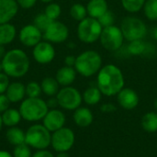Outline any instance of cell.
<instances>
[{"label":"cell","mask_w":157,"mask_h":157,"mask_svg":"<svg viewBox=\"0 0 157 157\" xmlns=\"http://www.w3.org/2000/svg\"><path fill=\"white\" fill-rule=\"evenodd\" d=\"M17 36L16 27L9 23L0 24V45L6 46L10 44Z\"/></svg>","instance_id":"cell-21"},{"label":"cell","mask_w":157,"mask_h":157,"mask_svg":"<svg viewBox=\"0 0 157 157\" xmlns=\"http://www.w3.org/2000/svg\"><path fill=\"white\" fill-rule=\"evenodd\" d=\"M42 93L40 84L31 81L26 85V97L27 98H40Z\"/></svg>","instance_id":"cell-33"},{"label":"cell","mask_w":157,"mask_h":157,"mask_svg":"<svg viewBox=\"0 0 157 157\" xmlns=\"http://www.w3.org/2000/svg\"><path fill=\"white\" fill-rule=\"evenodd\" d=\"M3 72L13 78L25 76L30 66V61L28 54L21 49L16 48L7 51L1 60Z\"/></svg>","instance_id":"cell-2"},{"label":"cell","mask_w":157,"mask_h":157,"mask_svg":"<svg viewBox=\"0 0 157 157\" xmlns=\"http://www.w3.org/2000/svg\"><path fill=\"white\" fill-rule=\"evenodd\" d=\"M18 6L21 7L22 9H30L32 8L38 0H16Z\"/></svg>","instance_id":"cell-38"},{"label":"cell","mask_w":157,"mask_h":157,"mask_svg":"<svg viewBox=\"0 0 157 157\" xmlns=\"http://www.w3.org/2000/svg\"><path fill=\"white\" fill-rule=\"evenodd\" d=\"M3 126H4V124H3V121H2V116H1V114H0V132L2 131Z\"/></svg>","instance_id":"cell-47"},{"label":"cell","mask_w":157,"mask_h":157,"mask_svg":"<svg viewBox=\"0 0 157 157\" xmlns=\"http://www.w3.org/2000/svg\"><path fill=\"white\" fill-rule=\"evenodd\" d=\"M44 14L52 20H57L62 14V7L57 3H49L44 9Z\"/></svg>","instance_id":"cell-31"},{"label":"cell","mask_w":157,"mask_h":157,"mask_svg":"<svg viewBox=\"0 0 157 157\" xmlns=\"http://www.w3.org/2000/svg\"><path fill=\"white\" fill-rule=\"evenodd\" d=\"M22 120L29 122H37L42 121L49 108L45 100L40 98H27L20 103L18 109Z\"/></svg>","instance_id":"cell-4"},{"label":"cell","mask_w":157,"mask_h":157,"mask_svg":"<svg viewBox=\"0 0 157 157\" xmlns=\"http://www.w3.org/2000/svg\"><path fill=\"white\" fill-rule=\"evenodd\" d=\"M10 101L6 94H0V114L5 112L10 107Z\"/></svg>","instance_id":"cell-37"},{"label":"cell","mask_w":157,"mask_h":157,"mask_svg":"<svg viewBox=\"0 0 157 157\" xmlns=\"http://www.w3.org/2000/svg\"><path fill=\"white\" fill-rule=\"evenodd\" d=\"M117 100L119 105L127 110L134 109L139 104V96L135 90L132 88L123 87L117 95Z\"/></svg>","instance_id":"cell-15"},{"label":"cell","mask_w":157,"mask_h":157,"mask_svg":"<svg viewBox=\"0 0 157 157\" xmlns=\"http://www.w3.org/2000/svg\"><path fill=\"white\" fill-rule=\"evenodd\" d=\"M143 9L149 20H157V0H146Z\"/></svg>","instance_id":"cell-30"},{"label":"cell","mask_w":157,"mask_h":157,"mask_svg":"<svg viewBox=\"0 0 157 157\" xmlns=\"http://www.w3.org/2000/svg\"><path fill=\"white\" fill-rule=\"evenodd\" d=\"M46 103H47V106H48L49 109H56V108L59 106L58 100H57L56 97H55V98H54V97H50V98L46 101Z\"/></svg>","instance_id":"cell-41"},{"label":"cell","mask_w":157,"mask_h":157,"mask_svg":"<svg viewBox=\"0 0 157 157\" xmlns=\"http://www.w3.org/2000/svg\"><path fill=\"white\" fill-rule=\"evenodd\" d=\"M53 20H52L51 18H49L44 12L43 13H39L33 19V24L40 30L42 31V33L47 29V28L51 25V23Z\"/></svg>","instance_id":"cell-32"},{"label":"cell","mask_w":157,"mask_h":157,"mask_svg":"<svg viewBox=\"0 0 157 157\" xmlns=\"http://www.w3.org/2000/svg\"><path fill=\"white\" fill-rule=\"evenodd\" d=\"M55 157H70L67 152H62V153H57V155Z\"/></svg>","instance_id":"cell-45"},{"label":"cell","mask_w":157,"mask_h":157,"mask_svg":"<svg viewBox=\"0 0 157 157\" xmlns=\"http://www.w3.org/2000/svg\"><path fill=\"white\" fill-rule=\"evenodd\" d=\"M154 107H155V109L156 110L157 112V98L155 99V102H154Z\"/></svg>","instance_id":"cell-49"},{"label":"cell","mask_w":157,"mask_h":157,"mask_svg":"<svg viewBox=\"0 0 157 157\" xmlns=\"http://www.w3.org/2000/svg\"><path fill=\"white\" fill-rule=\"evenodd\" d=\"M14 157H32L31 148L27 144H22L17 146H14L13 153Z\"/></svg>","instance_id":"cell-34"},{"label":"cell","mask_w":157,"mask_h":157,"mask_svg":"<svg viewBox=\"0 0 157 157\" xmlns=\"http://www.w3.org/2000/svg\"><path fill=\"white\" fill-rule=\"evenodd\" d=\"M75 142V135L73 130L63 127L52 133L51 146L57 153L68 152L72 149Z\"/></svg>","instance_id":"cell-10"},{"label":"cell","mask_w":157,"mask_h":157,"mask_svg":"<svg viewBox=\"0 0 157 157\" xmlns=\"http://www.w3.org/2000/svg\"><path fill=\"white\" fill-rule=\"evenodd\" d=\"M43 37L42 31H40L34 24L25 25L18 32L19 41L28 48H33L36 46Z\"/></svg>","instance_id":"cell-13"},{"label":"cell","mask_w":157,"mask_h":157,"mask_svg":"<svg viewBox=\"0 0 157 157\" xmlns=\"http://www.w3.org/2000/svg\"><path fill=\"white\" fill-rule=\"evenodd\" d=\"M102 66L101 55L94 50H87L76 56L75 69L80 75L90 77L98 74Z\"/></svg>","instance_id":"cell-3"},{"label":"cell","mask_w":157,"mask_h":157,"mask_svg":"<svg viewBox=\"0 0 157 157\" xmlns=\"http://www.w3.org/2000/svg\"><path fill=\"white\" fill-rule=\"evenodd\" d=\"M1 116H2L4 126H6L7 128L17 126V124H19V122L22 120L19 110L16 109H11V108H9L5 112H3Z\"/></svg>","instance_id":"cell-23"},{"label":"cell","mask_w":157,"mask_h":157,"mask_svg":"<svg viewBox=\"0 0 157 157\" xmlns=\"http://www.w3.org/2000/svg\"><path fill=\"white\" fill-rule=\"evenodd\" d=\"M76 74L77 72L75 69V67L64 65L60 69H58L55 75V79L57 80L60 86H69L75 82L76 78Z\"/></svg>","instance_id":"cell-18"},{"label":"cell","mask_w":157,"mask_h":157,"mask_svg":"<svg viewBox=\"0 0 157 157\" xmlns=\"http://www.w3.org/2000/svg\"><path fill=\"white\" fill-rule=\"evenodd\" d=\"M9 84H10L9 76L6 75L4 72L0 73V94L6 93Z\"/></svg>","instance_id":"cell-36"},{"label":"cell","mask_w":157,"mask_h":157,"mask_svg":"<svg viewBox=\"0 0 157 157\" xmlns=\"http://www.w3.org/2000/svg\"><path fill=\"white\" fill-rule=\"evenodd\" d=\"M83 101L89 106L97 105L102 98V93L98 86H89L82 95Z\"/></svg>","instance_id":"cell-25"},{"label":"cell","mask_w":157,"mask_h":157,"mask_svg":"<svg viewBox=\"0 0 157 157\" xmlns=\"http://www.w3.org/2000/svg\"><path fill=\"white\" fill-rule=\"evenodd\" d=\"M75 61H76V57L74 55H67L64 58V64L66 66H71V67H75Z\"/></svg>","instance_id":"cell-42"},{"label":"cell","mask_w":157,"mask_h":157,"mask_svg":"<svg viewBox=\"0 0 157 157\" xmlns=\"http://www.w3.org/2000/svg\"><path fill=\"white\" fill-rule=\"evenodd\" d=\"M69 12H70L71 17L78 22L85 19L88 16L87 10H86V6H84L83 4H80V3H75V4L72 5Z\"/></svg>","instance_id":"cell-28"},{"label":"cell","mask_w":157,"mask_h":157,"mask_svg":"<svg viewBox=\"0 0 157 157\" xmlns=\"http://www.w3.org/2000/svg\"><path fill=\"white\" fill-rule=\"evenodd\" d=\"M65 121L66 118L64 113L58 109H49V111L43 118L42 124L48 131L52 133L59 129L64 127Z\"/></svg>","instance_id":"cell-14"},{"label":"cell","mask_w":157,"mask_h":157,"mask_svg":"<svg viewBox=\"0 0 157 157\" xmlns=\"http://www.w3.org/2000/svg\"><path fill=\"white\" fill-rule=\"evenodd\" d=\"M52 132L48 131L43 124L35 123L25 132V144L31 149L44 150L51 146Z\"/></svg>","instance_id":"cell-5"},{"label":"cell","mask_w":157,"mask_h":157,"mask_svg":"<svg viewBox=\"0 0 157 157\" xmlns=\"http://www.w3.org/2000/svg\"><path fill=\"white\" fill-rule=\"evenodd\" d=\"M146 0H121L122 7L129 13H137L144 8Z\"/></svg>","instance_id":"cell-29"},{"label":"cell","mask_w":157,"mask_h":157,"mask_svg":"<svg viewBox=\"0 0 157 157\" xmlns=\"http://www.w3.org/2000/svg\"><path fill=\"white\" fill-rule=\"evenodd\" d=\"M43 37L45 40L51 43H62L68 39L69 29L64 23L59 20H53L43 32Z\"/></svg>","instance_id":"cell-11"},{"label":"cell","mask_w":157,"mask_h":157,"mask_svg":"<svg viewBox=\"0 0 157 157\" xmlns=\"http://www.w3.org/2000/svg\"><path fill=\"white\" fill-rule=\"evenodd\" d=\"M0 157H14L13 155L7 151L5 150H0Z\"/></svg>","instance_id":"cell-43"},{"label":"cell","mask_w":157,"mask_h":157,"mask_svg":"<svg viewBox=\"0 0 157 157\" xmlns=\"http://www.w3.org/2000/svg\"><path fill=\"white\" fill-rule=\"evenodd\" d=\"M98 22L100 23V25L103 28L109 27V26L114 25V22H115V15H114V13L112 11H110L109 9L104 15H102L99 18H98Z\"/></svg>","instance_id":"cell-35"},{"label":"cell","mask_w":157,"mask_h":157,"mask_svg":"<svg viewBox=\"0 0 157 157\" xmlns=\"http://www.w3.org/2000/svg\"><path fill=\"white\" fill-rule=\"evenodd\" d=\"M42 92L48 97H55L60 90V85L54 77H44L40 82Z\"/></svg>","instance_id":"cell-24"},{"label":"cell","mask_w":157,"mask_h":157,"mask_svg":"<svg viewBox=\"0 0 157 157\" xmlns=\"http://www.w3.org/2000/svg\"><path fill=\"white\" fill-rule=\"evenodd\" d=\"M121 29L126 40L132 41L143 40L147 34L146 24L139 17L129 16L126 17L121 25Z\"/></svg>","instance_id":"cell-7"},{"label":"cell","mask_w":157,"mask_h":157,"mask_svg":"<svg viewBox=\"0 0 157 157\" xmlns=\"http://www.w3.org/2000/svg\"><path fill=\"white\" fill-rule=\"evenodd\" d=\"M142 127L147 132H157V112L151 111L144 114L142 119Z\"/></svg>","instance_id":"cell-26"},{"label":"cell","mask_w":157,"mask_h":157,"mask_svg":"<svg viewBox=\"0 0 157 157\" xmlns=\"http://www.w3.org/2000/svg\"><path fill=\"white\" fill-rule=\"evenodd\" d=\"M124 40L121 28L115 25L103 28L99 38L102 47L109 52H117L120 50Z\"/></svg>","instance_id":"cell-8"},{"label":"cell","mask_w":157,"mask_h":157,"mask_svg":"<svg viewBox=\"0 0 157 157\" xmlns=\"http://www.w3.org/2000/svg\"><path fill=\"white\" fill-rule=\"evenodd\" d=\"M87 15L93 18H99L109 10V4L106 0H90L86 5Z\"/></svg>","instance_id":"cell-20"},{"label":"cell","mask_w":157,"mask_h":157,"mask_svg":"<svg viewBox=\"0 0 157 157\" xmlns=\"http://www.w3.org/2000/svg\"><path fill=\"white\" fill-rule=\"evenodd\" d=\"M6 49H5V46L3 45H0V61L4 58L5 54H6Z\"/></svg>","instance_id":"cell-44"},{"label":"cell","mask_w":157,"mask_h":157,"mask_svg":"<svg viewBox=\"0 0 157 157\" xmlns=\"http://www.w3.org/2000/svg\"><path fill=\"white\" fill-rule=\"evenodd\" d=\"M41 3H45V4H49V3H52L53 2V0H40Z\"/></svg>","instance_id":"cell-48"},{"label":"cell","mask_w":157,"mask_h":157,"mask_svg":"<svg viewBox=\"0 0 157 157\" xmlns=\"http://www.w3.org/2000/svg\"><path fill=\"white\" fill-rule=\"evenodd\" d=\"M153 36H154V38H155V40H157V27L154 29V31H153Z\"/></svg>","instance_id":"cell-46"},{"label":"cell","mask_w":157,"mask_h":157,"mask_svg":"<svg viewBox=\"0 0 157 157\" xmlns=\"http://www.w3.org/2000/svg\"><path fill=\"white\" fill-rule=\"evenodd\" d=\"M32 157H55L53 155V154L47 150V149H44V150H38L36 151L33 155Z\"/></svg>","instance_id":"cell-40"},{"label":"cell","mask_w":157,"mask_h":157,"mask_svg":"<svg viewBox=\"0 0 157 157\" xmlns=\"http://www.w3.org/2000/svg\"><path fill=\"white\" fill-rule=\"evenodd\" d=\"M148 43L144 42L143 40H137L130 41L128 45V52L132 55L139 56L145 54L148 52Z\"/></svg>","instance_id":"cell-27"},{"label":"cell","mask_w":157,"mask_h":157,"mask_svg":"<svg viewBox=\"0 0 157 157\" xmlns=\"http://www.w3.org/2000/svg\"><path fill=\"white\" fill-rule=\"evenodd\" d=\"M2 72H3V67H2V63L0 61V73H2Z\"/></svg>","instance_id":"cell-50"},{"label":"cell","mask_w":157,"mask_h":157,"mask_svg":"<svg viewBox=\"0 0 157 157\" xmlns=\"http://www.w3.org/2000/svg\"><path fill=\"white\" fill-rule=\"evenodd\" d=\"M55 97L58 100L59 107L66 110H75L81 107L83 102L82 94L78 89L71 86H63Z\"/></svg>","instance_id":"cell-9"},{"label":"cell","mask_w":157,"mask_h":157,"mask_svg":"<svg viewBox=\"0 0 157 157\" xmlns=\"http://www.w3.org/2000/svg\"><path fill=\"white\" fill-rule=\"evenodd\" d=\"M16 0H0V24L9 23L18 12Z\"/></svg>","instance_id":"cell-16"},{"label":"cell","mask_w":157,"mask_h":157,"mask_svg":"<svg viewBox=\"0 0 157 157\" xmlns=\"http://www.w3.org/2000/svg\"><path fill=\"white\" fill-rule=\"evenodd\" d=\"M55 49L53 45L47 41L41 40L33 47L32 56L33 59L40 64H48L55 58Z\"/></svg>","instance_id":"cell-12"},{"label":"cell","mask_w":157,"mask_h":157,"mask_svg":"<svg viewBox=\"0 0 157 157\" xmlns=\"http://www.w3.org/2000/svg\"><path fill=\"white\" fill-rule=\"evenodd\" d=\"M73 119L75 123L81 128L88 127L92 124L94 116L92 111L86 107H79L76 109L73 114Z\"/></svg>","instance_id":"cell-19"},{"label":"cell","mask_w":157,"mask_h":157,"mask_svg":"<svg viewBox=\"0 0 157 157\" xmlns=\"http://www.w3.org/2000/svg\"><path fill=\"white\" fill-rule=\"evenodd\" d=\"M5 94L11 103L21 102L26 97V86L20 82H12Z\"/></svg>","instance_id":"cell-17"},{"label":"cell","mask_w":157,"mask_h":157,"mask_svg":"<svg viewBox=\"0 0 157 157\" xmlns=\"http://www.w3.org/2000/svg\"><path fill=\"white\" fill-rule=\"evenodd\" d=\"M124 85L125 80L122 71L115 64H106L98 73L97 86L104 96H117L124 87Z\"/></svg>","instance_id":"cell-1"},{"label":"cell","mask_w":157,"mask_h":157,"mask_svg":"<svg viewBox=\"0 0 157 157\" xmlns=\"http://www.w3.org/2000/svg\"><path fill=\"white\" fill-rule=\"evenodd\" d=\"M100 110L101 112L103 113H107V114H109V113H113L117 110V107L112 104V103H106V104H103L101 107H100Z\"/></svg>","instance_id":"cell-39"},{"label":"cell","mask_w":157,"mask_h":157,"mask_svg":"<svg viewBox=\"0 0 157 157\" xmlns=\"http://www.w3.org/2000/svg\"><path fill=\"white\" fill-rule=\"evenodd\" d=\"M6 139L13 146L25 144V132L17 126L10 127L6 132Z\"/></svg>","instance_id":"cell-22"},{"label":"cell","mask_w":157,"mask_h":157,"mask_svg":"<svg viewBox=\"0 0 157 157\" xmlns=\"http://www.w3.org/2000/svg\"><path fill=\"white\" fill-rule=\"evenodd\" d=\"M103 27L97 18L86 17L77 25V37L84 43H93L99 40Z\"/></svg>","instance_id":"cell-6"}]
</instances>
